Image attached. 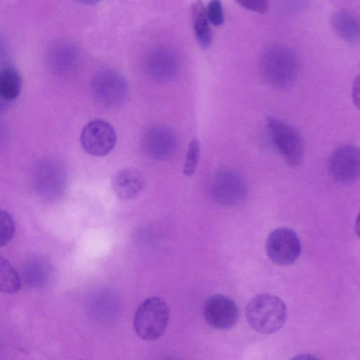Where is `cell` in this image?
Returning <instances> with one entry per match:
<instances>
[{
    "instance_id": "1",
    "label": "cell",
    "mask_w": 360,
    "mask_h": 360,
    "mask_svg": "<svg viewBox=\"0 0 360 360\" xmlns=\"http://www.w3.org/2000/svg\"><path fill=\"white\" fill-rule=\"evenodd\" d=\"M259 70L266 84L274 88L290 86L297 79L300 63L290 49L276 46L268 49L261 57Z\"/></svg>"
},
{
    "instance_id": "2",
    "label": "cell",
    "mask_w": 360,
    "mask_h": 360,
    "mask_svg": "<svg viewBox=\"0 0 360 360\" xmlns=\"http://www.w3.org/2000/svg\"><path fill=\"white\" fill-rule=\"evenodd\" d=\"M245 316L249 325L257 332L271 334L280 330L287 319V308L278 296L261 293L247 304Z\"/></svg>"
},
{
    "instance_id": "3",
    "label": "cell",
    "mask_w": 360,
    "mask_h": 360,
    "mask_svg": "<svg viewBox=\"0 0 360 360\" xmlns=\"http://www.w3.org/2000/svg\"><path fill=\"white\" fill-rule=\"evenodd\" d=\"M169 320V310L160 297H151L139 306L134 319V330L142 340L151 341L160 338Z\"/></svg>"
},
{
    "instance_id": "4",
    "label": "cell",
    "mask_w": 360,
    "mask_h": 360,
    "mask_svg": "<svg viewBox=\"0 0 360 360\" xmlns=\"http://www.w3.org/2000/svg\"><path fill=\"white\" fill-rule=\"evenodd\" d=\"M266 124L271 139L285 162L292 167L301 164L304 158V141L293 126L275 117L266 116Z\"/></svg>"
},
{
    "instance_id": "5",
    "label": "cell",
    "mask_w": 360,
    "mask_h": 360,
    "mask_svg": "<svg viewBox=\"0 0 360 360\" xmlns=\"http://www.w3.org/2000/svg\"><path fill=\"white\" fill-rule=\"evenodd\" d=\"M32 184L38 195L45 199H55L66 188L67 174L59 162L51 159H44L33 167Z\"/></svg>"
},
{
    "instance_id": "6",
    "label": "cell",
    "mask_w": 360,
    "mask_h": 360,
    "mask_svg": "<svg viewBox=\"0 0 360 360\" xmlns=\"http://www.w3.org/2000/svg\"><path fill=\"white\" fill-rule=\"evenodd\" d=\"M247 182L238 171L221 167L214 174L211 183V195L213 200L223 206L238 204L245 196Z\"/></svg>"
},
{
    "instance_id": "7",
    "label": "cell",
    "mask_w": 360,
    "mask_h": 360,
    "mask_svg": "<svg viewBox=\"0 0 360 360\" xmlns=\"http://www.w3.org/2000/svg\"><path fill=\"white\" fill-rule=\"evenodd\" d=\"M91 91L98 103L113 107L125 100L129 85L122 74L113 70H105L94 75L91 83Z\"/></svg>"
},
{
    "instance_id": "8",
    "label": "cell",
    "mask_w": 360,
    "mask_h": 360,
    "mask_svg": "<svg viewBox=\"0 0 360 360\" xmlns=\"http://www.w3.org/2000/svg\"><path fill=\"white\" fill-rule=\"evenodd\" d=\"M80 143L88 154L103 157L115 147L117 134L114 127L106 120L95 119L86 123L80 134Z\"/></svg>"
},
{
    "instance_id": "9",
    "label": "cell",
    "mask_w": 360,
    "mask_h": 360,
    "mask_svg": "<svg viewBox=\"0 0 360 360\" xmlns=\"http://www.w3.org/2000/svg\"><path fill=\"white\" fill-rule=\"evenodd\" d=\"M266 251L269 258L276 264L288 266L299 257L301 251L297 234L287 227L273 230L266 242Z\"/></svg>"
},
{
    "instance_id": "10",
    "label": "cell",
    "mask_w": 360,
    "mask_h": 360,
    "mask_svg": "<svg viewBox=\"0 0 360 360\" xmlns=\"http://www.w3.org/2000/svg\"><path fill=\"white\" fill-rule=\"evenodd\" d=\"M332 178L341 184H350L360 178V148L345 144L330 155L328 164Z\"/></svg>"
},
{
    "instance_id": "11",
    "label": "cell",
    "mask_w": 360,
    "mask_h": 360,
    "mask_svg": "<svg viewBox=\"0 0 360 360\" xmlns=\"http://www.w3.org/2000/svg\"><path fill=\"white\" fill-rule=\"evenodd\" d=\"M176 136L169 127L157 124L145 129L141 137V147L146 156L158 160L169 159L175 152Z\"/></svg>"
},
{
    "instance_id": "12",
    "label": "cell",
    "mask_w": 360,
    "mask_h": 360,
    "mask_svg": "<svg viewBox=\"0 0 360 360\" xmlns=\"http://www.w3.org/2000/svg\"><path fill=\"white\" fill-rule=\"evenodd\" d=\"M203 316L207 324L217 330H228L238 321V308L231 297L214 295L205 303Z\"/></svg>"
},
{
    "instance_id": "13",
    "label": "cell",
    "mask_w": 360,
    "mask_h": 360,
    "mask_svg": "<svg viewBox=\"0 0 360 360\" xmlns=\"http://www.w3.org/2000/svg\"><path fill=\"white\" fill-rule=\"evenodd\" d=\"M179 60L172 51L160 49L150 53L145 61V70L154 81L166 82L173 79L179 70Z\"/></svg>"
},
{
    "instance_id": "14",
    "label": "cell",
    "mask_w": 360,
    "mask_h": 360,
    "mask_svg": "<svg viewBox=\"0 0 360 360\" xmlns=\"http://www.w3.org/2000/svg\"><path fill=\"white\" fill-rule=\"evenodd\" d=\"M110 183L115 194L122 200H131L138 197L145 187L142 174L131 168L122 169L115 172Z\"/></svg>"
},
{
    "instance_id": "15",
    "label": "cell",
    "mask_w": 360,
    "mask_h": 360,
    "mask_svg": "<svg viewBox=\"0 0 360 360\" xmlns=\"http://www.w3.org/2000/svg\"><path fill=\"white\" fill-rule=\"evenodd\" d=\"M191 15L195 39L202 48L207 49L211 45L212 32L202 0H195L193 2Z\"/></svg>"
},
{
    "instance_id": "16",
    "label": "cell",
    "mask_w": 360,
    "mask_h": 360,
    "mask_svg": "<svg viewBox=\"0 0 360 360\" xmlns=\"http://www.w3.org/2000/svg\"><path fill=\"white\" fill-rule=\"evenodd\" d=\"M22 89V78L18 70L6 65L0 72V95L6 101L15 100L20 94Z\"/></svg>"
},
{
    "instance_id": "17",
    "label": "cell",
    "mask_w": 360,
    "mask_h": 360,
    "mask_svg": "<svg viewBox=\"0 0 360 360\" xmlns=\"http://www.w3.org/2000/svg\"><path fill=\"white\" fill-rule=\"evenodd\" d=\"M332 26L335 32L349 42L360 41V25L349 13L338 11L332 17Z\"/></svg>"
},
{
    "instance_id": "18",
    "label": "cell",
    "mask_w": 360,
    "mask_h": 360,
    "mask_svg": "<svg viewBox=\"0 0 360 360\" xmlns=\"http://www.w3.org/2000/svg\"><path fill=\"white\" fill-rule=\"evenodd\" d=\"M21 287L20 277L17 271L7 259L0 258V290L1 292L13 294L18 292Z\"/></svg>"
},
{
    "instance_id": "19",
    "label": "cell",
    "mask_w": 360,
    "mask_h": 360,
    "mask_svg": "<svg viewBox=\"0 0 360 360\" xmlns=\"http://www.w3.org/2000/svg\"><path fill=\"white\" fill-rule=\"evenodd\" d=\"M200 158V144L198 140L192 139L188 145L184 167L186 176H192L197 168Z\"/></svg>"
},
{
    "instance_id": "20",
    "label": "cell",
    "mask_w": 360,
    "mask_h": 360,
    "mask_svg": "<svg viewBox=\"0 0 360 360\" xmlns=\"http://www.w3.org/2000/svg\"><path fill=\"white\" fill-rule=\"evenodd\" d=\"M15 226L11 216L1 210L0 215V245H6L13 237Z\"/></svg>"
},
{
    "instance_id": "21",
    "label": "cell",
    "mask_w": 360,
    "mask_h": 360,
    "mask_svg": "<svg viewBox=\"0 0 360 360\" xmlns=\"http://www.w3.org/2000/svg\"><path fill=\"white\" fill-rule=\"evenodd\" d=\"M207 15L210 22L214 26L221 25L224 22V12L220 0H211L207 4Z\"/></svg>"
},
{
    "instance_id": "22",
    "label": "cell",
    "mask_w": 360,
    "mask_h": 360,
    "mask_svg": "<svg viewBox=\"0 0 360 360\" xmlns=\"http://www.w3.org/2000/svg\"><path fill=\"white\" fill-rule=\"evenodd\" d=\"M242 7L253 12L265 13L269 6L268 0H235Z\"/></svg>"
},
{
    "instance_id": "23",
    "label": "cell",
    "mask_w": 360,
    "mask_h": 360,
    "mask_svg": "<svg viewBox=\"0 0 360 360\" xmlns=\"http://www.w3.org/2000/svg\"><path fill=\"white\" fill-rule=\"evenodd\" d=\"M352 100L354 105L360 110V74L355 78L352 89Z\"/></svg>"
},
{
    "instance_id": "24",
    "label": "cell",
    "mask_w": 360,
    "mask_h": 360,
    "mask_svg": "<svg viewBox=\"0 0 360 360\" xmlns=\"http://www.w3.org/2000/svg\"><path fill=\"white\" fill-rule=\"evenodd\" d=\"M355 231L357 236L360 238V212L359 213L355 221Z\"/></svg>"
},
{
    "instance_id": "25",
    "label": "cell",
    "mask_w": 360,
    "mask_h": 360,
    "mask_svg": "<svg viewBox=\"0 0 360 360\" xmlns=\"http://www.w3.org/2000/svg\"><path fill=\"white\" fill-rule=\"evenodd\" d=\"M75 1L79 2L82 4L94 5V4H98V2H100L102 0H75Z\"/></svg>"
}]
</instances>
